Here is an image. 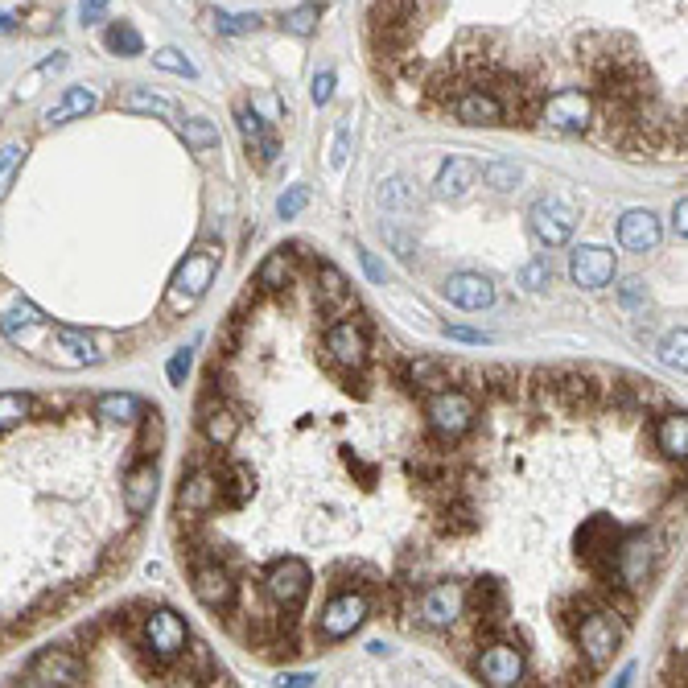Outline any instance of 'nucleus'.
Masks as SVG:
<instances>
[{
    "mask_svg": "<svg viewBox=\"0 0 688 688\" xmlns=\"http://www.w3.org/2000/svg\"><path fill=\"white\" fill-rule=\"evenodd\" d=\"M0 334H5L13 347H21L25 355H33L38 363L66 367V371L95 367L103 359L95 330L58 326L50 314H42V309L21 293H9V305H0Z\"/></svg>",
    "mask_w": 688,
    "mask_h": 688,
    "instance_id": "f257e3e1",
    "label": "nucleus"
},
{
    "mask_svg": "<svg viewBox=\"0 0 688 688\" xmlns=\"http://www.w3.org/2000/svg\"><path fill=\"white\" fill-rule=\"evenodd\" d=\"M219 264H223V256L211 244H198L194 252H186V260L174 268V277H169L165 314H190V309H198L219 277Z\"/></svg>",
    "mask_w": 688,
    "mask_h": 688,
    "instance_id": "f03ea898",
    "label": "nucleus"
},
{
    "mask_svg": "<svg viewBox=\"0 0 688 688\" xmlns=\"http://www.w3.org/2000/svg\"><path fill=\"white\" fill-rule=\"evenodd\" d=\"M656 557H660L656 536L635 528L627 536H618L614 553H610V569L602 573V581H606V586H614V590H639L643 581L651 577V569H656Z\"/></svg>",
    "mask_w": 688,
    "mask_h": 688,
    "instance_id": "7ed1b4c3",
    "label": "nucleus"
},
{
    "mask_svg": "<svg viewBox=\"0 0 688 688\" xmlns=\"http://www.w3.org/2000/svg\"><path fill=\"white\" fill-rule=\"evenodd\" d=\"M141 647L149 651L153 668H174L186 651H190V631H186V618L169 606H157L145 614L141 623Z\"/></svg>",
    "mask_w": 688,
    "mask_h": 688,
    "instance_id": "20e7f679",
    "label": "nucleus"
},
{
    "mask_svg": "<svg viewBox=\"0 0 688 688\" xmlns=\"http://www.w3.org/2000/svg\"><path fill=\"white\" fill-rule=\"evenodd\" d=\"M536 116H540V124L548 132L577 136V132H590L594 128V120H598V99L590 91H581V87H561V91L540 99Z\"/></svg>",
    "mask_w": 688,
    "mask_h": 688,
    "instance_id": "39448f33",
    "label": "nucleus"
},
{
    "mask_svg": "<svg viewBox=\"0 0 688 688\" xmlns=\"http://www.w3.org/2000/svg\"><path fill=\"white\" fill-rule=\"evenodd\" d=\"M309 586H314V573H309V565L301 557H281L264 573V594L281 614H297L309 598Z\"/></svg>",
    "mask_w": 688,
    "mask_h": 688,
    "instance_id": "423d86ee",
    "label": "nucleus"
},
{
    "mask_svg": "<svg viewBox=\"0 0 688 688\" xmlns=\"http://www.w3.org/2000/svg\"><path fill=\"white\" fill-rule=\"evenodd\" d=\"M577 223H581V211L569 202V198H561V194H544V198H536L532 202V211H528V227H532V235L540 239L544 248H561V244H569L573 239V231H577Z\"/></svg>",
    "mask_w": 688,
    "mask_h": 688,
    "instance_id": "0eeeda50",
    "label": "nucleus"
},
{
    "mask_svg": "<svg viewBox=\"0 0 688 688\" xmlns=\"http://www.w3.org/2000/svg\"><path fill=\"white\" fill-rule=\"evenodd\" d=\"M474 417H478V404H474V396L462 392V388H441V392H433V400H429V425H433V433H437L441 441L466 437V433L474 429Z\"/></svg>",
    "mask_w": 688,
    "mask_h": 688,
    "instance_id": "6e6552de",
    "label": "nucleus"
},
{
    "mask_svg": "<svg viewBox=\"0 0 688 688\" xmlns=\"http://www.w3.org/2000/svg\"><path fill=\"white\" fill-rule=\"evenodd\" d=\"M367 614H371V602L363 590H342L326 602L322 618H318V635L326 643H338V639H351L363 623H367Z\"/></svg>",
    "mask_w": 688,
    "mask_h": 688,
    "instance_id": "1a4fd4ad",
    "label": "nucleus"
},
{
    "mask_svg": "<svg viewBox=\"0 0 688 688\" xmlns=\"http://www.w3.org/2000/svg\"><path fill=\"white\" fill-rule=\"evenodd\" d=\"M618 643H623V627L614 623L610 610H590L577 623V647H581V656L590 660V668H606L614 660Z\"/></svg>",
    "mask_w": 688,
    "mask_h": 688,
    "instance_id": "9d476101",
    "label": "nucleus"
},
{
    "mask_svg": "<svg viewBox=\"0 0 688 688\" xmlns=\"http://www.w3.org/2000/svg\"><path fill=\"white\" fill-rule=\"evenodd\" d=\"M466 586L462 581H437V586H429L421 594V623L429 631H454L462 623V614H466Z\"/></svg>",
    "mask_w": 688,
    "mask_h": 688,
    "instance_id": "9b49d317",
    "label": "nucleus"
},
{
    "mask_svg": "<svg viewBox=\"0 0 688 688\" xmlns=\"http://www.w3.org/2000/svg\"><path fill=\"white\" fill-rule=\"evenodd\" d=\"M450 112L458 124L466 128H491V124H507V103L499 99V91L491 87H462L450 99Z\"/></svg>",
    "mask_w": 688,
    "mask_h": 688,
    "instance_id": "f8f14e48",
    "label": "nucleus"
},
{
    "mask_svg": "<svg viewBox=\"0 0 688 688\" xmlns=\"http://www.w3.org/2000/svg\"><path fill=\"white\" fill-rule=\"evenodd\" d=\"M474 672H478V680L491 684V688H515L524 680L528 664H524V651L515 643H491L483 656L474 660Z\"/></svg>",
    "mask_w": 688,
    "mask_h": 688,
    "instance_id": "ddd939ff",
    "label": "nucleus"
},
{
    "mask_svg": "<svg viewBox=\"0 0 688 688\" xmlns=\"http://www.w3.org/2000/svg\"><path fill=\"white\" fill-rule=\"evenodd\" d=\"M25 684H62V688L87 684V668H83V660L75 656V651L50 647V651H42V656H33V664L25 668Z\"/></svg>",
    "mask_w": 688,
    "mask_h": 688,
    "instance_id": "4468645a",
    "label": "nucleus"
},
{
    "mask_svg": "<svg viewBox=\"0 0 688 688\" xmlns=\"http://www.w3.org/2000/svg\"><path fill=\"white\" fill-rule=\"evenodd\" d=\"M194 598L206 606V610H215V614H227L235 602H239V586H235V577L227 565L219 561H206L194 569Z\"/></svg>",
    "mask_w": 688,
    "mask_h": 688,
    "instance_id": "2eb2a0df",
    "label": "nucleus"
},
{
    "mask_svg": "<svg viewBox=\"0 0 688 688\" xmlns=\"http://www.w3.org/2000/svg\"><path fill=\"white\" fill-rule=\"evenodd\" d=\"M614 544H618V524L610 520V515H594V520H586V524H581V532H577V553H581V561H586L594 573L610 569Z\"/></svg>",
    "mask_w": 688,
    "mask_h": 688,
    "instance_id": "dca6fc26",
    "label": "nucleus"
},
{
    "mask_svg": "<svg viewBox=\"0 0 688 688\" xmlns=\"http://www.w3.org/2000/svg\"><path fill=\"white\" fill-rule=\"evenodd\" d=\"M614 268H618L614 252L610 248H598V244H586V248H577L569 256V277L581 289H606L614 281Z\"/></svg>",
    "mask_w": 688,
    "mask_h": 688,
    "instance_id": "f3484780",
    "label": "nucleus"
},
{
    "mask_svg": "<svg viewBox=\"0 0 688 688\" xmlns=\"http://www.w3.org/2000/svg\"><path fill=\"white\" fill-rule=\"evenodd\" d=\"M219 507V474L215 470H190L182 474V487H178V515H206Z\"/></svg>",
    "mask_w": 688,
    "mask_h": 688,
    "instance_id": "a211bd4d",
    "label": "nucleus"
},
{
    "mask_svg": "<svg viewBox=\"0 0 688 688\" xmlns=\"http://www.w3.org/2000/svg\"><path fill=\"white\" fill-rule=\"evenodd\" d=\"M326 351L342 371H363L367 367V334L355 322H334L326 334Z\"/></svg>",
    "mask_w": 688,
    "mask_h": 688,
    "instance_id": "6ab92c4d",
    "label": "nucleus"
},
{
    "mask_svg": "<svg viewBox=\"0 0 688 688\" xmlns=\"http://www.w3.org/2000/svg\"><path fill=\"white\" fill-rule=\"evenodd\" d=\"M235 128H239V136H244L248 153L256 157V165H272V161H277L281 141H277V132L268 128V120L256 108H239L235 112Z\"/></svg>",
    "mask_w": 688,
    "mask_h": 688,
    "instance_id": "aec40b11",
    "label": "nucleus"
},
{
    "mask_svg": "<svg viewBox=\"0 0 688 688\" xmlns=\"http://www.w3.org/2000/svg\"><path fill=\"white\" fill-rule=\"evenodd\" d=\"M157 487H161L157 462H153V458L136 462V466L124 474V507H128V515H145V511H153V503H157Z\"/></svg>",
    "mask_w": 688,
    "mask_h": 688,
    "instance_id": "412c9836",
    "label": "nucleus"
},
{
    "mask_svg": "<svg viewBox=\"0 0 688 688\" xmlns=\"http://www.w3.org/2000/svg\"><path fill=\"white\" fill-rule=\"evenodd\" d=\"M664 239V227L651 211H627L618 219V244L627 252H651Z\"/></svg>",
    "mask_w": 688,
    "mask_h": 688,
    "instance_id": "4be33fe9",
    "label": "nucleus"
},
{
    "mask_svg": "<svg viewBox=\"0 0 688 688\" xmlns=\"http://www.w3.org/2000/svg\"><path fill=\"white\" fill-rule=\"evenodd\" d=\"M445 297L462 309H487L495 301V285L483 272H454V277L445 281Z\"/></svg>",
    "mask_w": 688,
    "mask_h": 688,
    "instance_id": "5701e85b",
    "label": "nucleus"
},
{
    "mask_svg": "<svg viewBox=\"0 0 688 688\" xmlns=\"http://www.w3.org/2000/svg\"><path fill=\"white\" fill-rule=\"evenodd\" d=\"M120 108L132 112V116H157V120H169V124H182L178 103L165 99V95H157V91H149V87H128V91L120 95Z\"/></svg>",
    "mask_w": 688,
    "mask_h": 688,
    "instance_id": "b1692460",
    "label": "nucleus"
},
{
    "mask_svg": "<svg viewBox=\"0 0 688 688\" xmlns=\"http://www.w3.org/2000/svg\"><path fill=\"white\" fill-rule=\"evenodd\" d=\"M478 182V165L470 161V157H450L441 169H437V198H450V202H458V198H466L470 194V186Z\"/></svg>",
    "mask_w": 688,
    "mask_h": 688,
    "instance_id": "393cba45",
    "label": "nucleus"
},
{
    "mask_svg": "<svg viewBox=\"0 0 688 688\" xmlns=\"http://www.w3.org/2000/svg\"><path fill=\"white\" fill-rule=\"evenodd\" d=\"M95 103H99V95L91 87H66L62 99L46 112V124L50 128H62V124H71V120H87L95 112Z\"/></svg>",
    "mask_w": 688,
    "mask_h": 688,
    "instance_id": "a878e982",
    "label": "nucleus"
},
{
    "mask_svg": "<svg viewBox=\"0 0 688 688\" xmlns=\"http://www.w3.org/2000/svg\"><path fill=\"white\" fill-rule=\"evenodd\" d=\"M202 437L215 445V450H231L235 437H239V417L227 404H211L202 412Z\"/></svg>",
    "mask_w": 688,
    "mask_h": 688,
    "instance_id": "bb28decb",
    "label": "nucleus"
},
{
    "mask_svg": "<svg viewBox=\"0 0 688 688\" xmlns=\"http://www.w3.org/2000/svg\"><path fill=\"white\" fill-rule=\"evenodd\" d=\"M656 445L664 450V458L684 462V454H688V417L684 412H664L656 421Z\"/></svg>",
    "mask_w": 688,
    "mask_h": 688,
    "instance_id": "cd10ccee",
    "label": "nucleus"
},
{
    "mask_svg": "<svg viewBox=\"0 0 688 688\" xmlns=\"http://www.w3.org/2000/svg\"><path fill=\"white\" fill-rule=\"evenodd\" d=\"M256 495V478L244 462H231L223 474H219V503L227 507H244L248 499Z\"/></svg>",
    "mask_w": 688,
    "mask_h": 688,
    "instance_id": "c85d7f7f",
    "label": "nucleus"
},
{
    "mask_svg": "<svg viewBox=\"0 0 688 688\" xmlns=\"http://www.w3.org/2000/svg\"><path fill=\"white\" fill-rule=\"evenodd\" d=\"M95 417L108 421V425H132V421L145 417V404L128 392H108V396L95 400Z\"/></svg>",
    "mask_w": 688,
    "mask_h": 688,
    "instance_id": "c756f323",
    "label": "nucleus"
},
{
    "mask_svg": "<svg viewBox=\"0 0 688 688\" xmlns=\"http://www.w3.org/2000/svg\"><path fill=\"white\" fill-rule=\"evenodd\" d=\"M318 301H322L326 309H347V305H355L347 277H342L334 264H322V268H318Z\"/></svg>",
    "mask_w": 688,
    "mask_h": 688,
    "instance_id": "7c9ffc66",
    "label": "nucleus"
},
{
    "mask_svg": "<svg viewBox=\"0 0 688 688\" xmlns=\"http://www.w3.org/2000/svg\"><path fill=\"white\" fill-rule=\"evenodd\" d=\"M103 46H108L112 54H120V58L145 54V38H141V29H136L132 21H112L108 33H103Z\"/></svg>",
    "mask_w": 688,
    "mask_h": 688,
    "instance_id": "2f4dec72",
    "label": "nucleus"
},
{
    "mask_svg": "<svg viewBox=\"0 0 688 688\" xmlns=\"http://www.w3.org/2000/svg\"><path fill=\"white\" fill-rule=\"evenodd\" d=\"M178 132H182V141H186L198 157H206V153H215V149H219V128H215L211 120H202V116L182 120V124H178Z\"/></svg>",
    "mask_w": 688,
    "mask_h": 688,
    "instance_id": "473e14b6",
    "label": "nucleus"
},
{
    "mask_svg": "<svg viewBox=\"0 0 688 688\" xmlns=\"http://www.w3.org/2000/svg\"><path fill=\"white\" fill-rule=\"evenodd\" d=\"M289 277H293V260H289V252H272V256L260 264V272H256V285H260V289H268V293H281V289L289 285Z\"/></svg>",
    "mask_w": 688,
    "mask_h": 688,
    "instance_id": "72a5a7b5",
    "label": "nucleus"
},
{
    "mask_svg": "<svg viewBox=\"0 0 688 688\" xmlns=\"http://www.w3.org/2000/svg\"><path fill=\"white\" fill-rule=\"evenodd\" d=\"M408 380L421 392H441V388H450V367H441L437 359H417L408 367Z\"/></svg>",
    "mask_w": 688,
    "mask_h": 688,
    "instance_id": "f704fd0d",
    "label": "nucleus"
},
{
    "mask_svg": "<svg viewBox=\"0 0 688 688\" xmlns=\"http://www.w3.org/2000/svg\"><path fill=\"white\" fill-rule=\"evenodd\" d=\"M29 417H33V396H25V392H0V433L17 429Z\"/></svg>",
    "mask_w": 688,
    "mask_h": 688,
    "instance_id": "c9c22d12",
    "label": "nucleus"
},
{
    "mask_svg": "<svg viewBox=\"0 0 688 688\" xmlns=\"http://www.w3.org/2000/svg\"><path fill=\"white\" fill-rule=\"evenodd\" d=\"M478 174H483V186H491V190H515L520 186V178H524V169L515 165V161H487L483 169H478Z\"/></svg>",
    "mask_w": 688,
    "mask_h": 688,
    "instance_id": "e433bc0d",
    "label": "nucleus"
},
{
    "mask_svg": "<svg viewBox=\"0 0 688 688\" xmlns=\"http://www.w3.org/2000/svg\"><path fill=\"white\" fill-rule=\"evenodd\" d=\"M380 206L384 211H417V194H412V186L404 182V178H388V182H380Z\"/></svg>",
    "mask_w": 688,
    "mask_h": 688,
    "instance_id": "4c0bfd02",
    "label": "nucleus"
},
{
    "mask_svg": "<svg viewBox=\"0 0 688 688\" xmlns=\"http://www.w3.org/2000/svg\"><path fill=\"white\" fill-rule=\"evenodd\" d=\"M318 17H322V9L305 0V5H297V9H289V13L281 17V29L293 33V38H309V33L318 29Z\"/></svg>",
    "mask_w": 688,
    "mask_h": 688,
    "instance_id": "58836bf2",
    "label": "nucleus"
},
{
    "mask_svg": "<svg viewBox=\"0 0 688 688\" xmlns=\"http://www.w3.org/2000/svg\"><path fill=\"white\" fill-rule=\"evenodd\" d=\"M264 25L260 13H215V29L227 33V38H244V33H256Z\"/></svg>",
    "mask_w": 688,
    "mask_h": 688,
    "instance_id": "ea45409f",
    "label": "nucleus"
},
{
    "mask_svg": "<svg viewBox=\"0 0 688 688\" xmlns=\"http://www.w3.org/2000/svg\"><path fill=\"white\" fill-rule=\"evenodd\" d=\"M684 347H688V330L680 326V330H672V334L660 342V363H664V367H672V371H684V367H688Z\"/></svg>",
    "mask_w": 688,
    "mask_h": 688,
    "instance_id": "a19ab883",
    "label": "nucleus"
},
{
    "mask_svg": "<svg viewBox=\"0 0 688 688\" xmlns=\"http://www.w3.org/2000/svg\"><path fill=\"white\" fill-rule=\"evenodd\" d=\"M25 145H0V198L9 194V186H13V178H17V169H21V161H25Z\"/></svg>",
    "mask_w": 688,
    "mask_h": 688,
    "instance_id": "79ce46f5",
    "label": "nucleus"
},
{
    "mask_svg": "<svg viewBox=\"0 0 688 688\" xmlns=\"http://www.w3.org/2000/svg\"><path fill=\"white\" fill-rule=\"evenodd\" d=\"M520 285H524L528 293H544L548 285H553V264H548L544 256L532 260V264H524V268H520Z\"/></svg>",
    "mask_w": 688,
    "mask_h": 688,
    "instance_id": "37998d69",
    "label": "nucleus"
},
{
    "mask_svg": "<svg viewBox=\"0 0 688 688\" xmlns=\"http://www.w3.org/2000/svg\"><path fill=\"white\" fill-rule=\"evenodd\" d=\"M153 66H157V71H169V75H182V79H194V75H198L194 62H190L182 50H157V54H153Z\"/></svg>",
    "mask_w": 688,
    "mask_h": 688,
    "instance_id": "c03bdc74",
    "label": "nucleus"
},
{
    "mask_svg": "<svg viewBox=\"0 0 688 688\" xmlns=\"http://www.w3.org/2000/svg\"><path fill=\"white\" fill-rule=\"evenodd\" d=\"M305 206H309V186H289V190L281 194V202H277V215H281V219H297Z\"/></svg>",
    "mask_w": 688,
    "mask_h": 688,
    "instance_id": "a18cd8bd",
    "label": "nucleus"
},
{
    "mask_svg": "<svg viewBox=\"0 0 688 688\" xmlns=\"http://www.w3.org/2000/svg\"><path fill=\"white\" fill-rule=\"evenodd\" d=\"M334 83H338V79H334V71H318V75H314V83H309V99H314L318 108H326V103L334 99Z\"/></svg>",
    "mask_w": 688,
    "mask_h": 688,
    "instance_id": "49530a36",
    "label": "nucleus"
},
{
    "mask_svg": "<svg viewBox=\"0 0 688 688\" xmlns=\"http://www.w3.org/2000/svg\"><path fill=\"white\" fill-rule=\"evenodd\" d=\"M347 145H351V116H342V124L334 132V153H330V165L334 169L347 165Z\"/></svg>",
    "mask_w": 688,
    "mask_h": 688,
    "instance_id": "de8ad7c7",
    "label": "nucleus"
},
{
    "mask_svg": "<svg viewBox=\"0 0 688 688\" xmlns=\"http://www.w3.org/2000/svg\"><path fill=\"white\" fill-rule=\"evenodd\" d=\"M190 367H194V351H178L174 359H169V384H174V388H182L186 384V375H190Z\"/></svg>",
    "mask_w": 688,
    "mask_h": 688,
    "instance_id": "09e8293b",
    "label": "nucleus"
},
{
    "mask_svg": "<svg viewBox=\"0 0 688 688\" xmlns=\"http://www.w3.org/2000/svg\"><path fill=\"white\" fill-rule=\"evenodd\" d=\"M384 239H388V244L400 252V260H404V264H412V256H417V244H412V239H408L400 227H384Z\"/></svg>",
    "mask_w": 688,
    "mask_h": 688,
    "instance_id": "8fccbe9b",
    "label": "nucleus"
},
{
    "mask_svg": "<svg viewBox=\"0 0 688 688\" xmlns=\"http://www.w3.org/2000/svg\"><path fill=\"white\" fill-rule=\"evenodd\" d=\"M359 264H363V272H367V281H371V285H384V281H388V272H384V264H380V260H375V252L359 248Z\"/></svg>",
    "mask_w": 688,
    "mask_h": 688,
    "instance_id": "3c124183",
    "label": "nucleus"
},
{
    "mask_svg": "<svg viewBox=\"0 0 688 688\" xmlns=\"http://www.w3.org/2000/svg\"><path fill=\"white\" fill-rule=\"evenodd\" d=\"M108 5H112V0H83V25H95V21H103V17H108Z\"/></svg>",
    "mask_w": 688,
    "mask_h": 688,
    "instance_id": "603ef678",
    "label": "nucleus"
},
{
    "mask_svg": "<svg viewBox=\"0 0 688 688\" xmlns=\"http://www.w3.org/2000/svg\"><path fill=\"white\" fill-rule=\"evenodd\" d=\"M445 334L458 338V342H470V347H483V342H491V334H478V330H466V326H445Z\"/></svg>",
    "mask_w": 688,
    "mask_h": 688,
    "instance_id": "864d4df0",
    "label": "nucleus"
},
{
    "mask_svg": "<svg viewBox=\"0 0 688 688\" xmlns=\"http://www.w3.org/2000/svg\"><path fill=\"white\" fill-rule=\"evenodd\" d=\"M277 684H281V688H314L318 676H314V672H281Z\"/></svg>",
    "mask_w": 688,
    "mask_h": 688,
    "instance_id": "5fc2aeb1",
    "label": "nucleus"
},
{
    "mask_svg": "<svg viewBox=\"0 0 688 688\" xmlns=\"http://www.w3.org/2000/svg\"><path fill=\"white\" fill-rule=\"evenodd\" d=\"M672 231H676L680 239L688 235V202H684V198H680V202L672 206Z\"/></svg>",
    "mask_w": 688,
    "mask_h": 688,
    "instance_id": "6e6d98bb",
    "label": "nucleus"
},
{
    "mask_svg": "<svg viewBox=\"0 0 688 688\" xmlns=\"http://www.w3.org/2000/svg\"><path fill=\"white\" fill-rule=\"evenodd\" d=\"M17 29V17L13 13H0V33H13Z\"/></svg>",
    "mask_w": 688,
    "mask_h": 688,
    "instance_id": "4d7b16f0",
    "label": "nucleus"
},
{
    "mask_svg": "<svg viewBox=\"0 0 688 688\" xmlns=\"http://www.w3.org/2000/svg\"><path fill=\"white\" fill-rule=\"evenodd\" d=\"M631 676H635V668H623V672H618V680H614V684H618V688H627V684H631Z\"/></svg>",
    "mask_w": 688,
    "mask_h": 688,
    "instance_id": "13d9d810",
    "label": "nucleus"
}]
</instances>
